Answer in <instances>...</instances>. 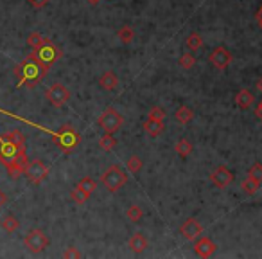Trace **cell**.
<instances>
[{
  "label": "cell",
  "instance_id": "30",
  "mask_svg": "<svg viewBox=\"0 0 262 259\" xmlns=\"http://www.w3.org/2000/svg\"><path fill=\"white\" fill-rule=\"evenodd\" d=\"M43 42H45V38H43L42 34H40V32H31V34L27 36V45H29V47H31L32 51L40 47V45H42Z\"/></svg>",
  "mask_w": 262,
  "mask_h": 259
},
{
  "label": "cell",
  "instance_id": "25",
  "mask_svg": "<svg viewBox=\"0 0 262 259\" xmlns=\"http://www.w3.org/2000/svg\"><path fill=\"white\" fill-rule=\"evenodd\" d=\"M185 45H187L189 51H198V49H201V45H203V38H201L199 32H192V34H189V38L185 40Z\"/></svg>",
  "mask_w": 262,
  "mask_h": 259
},
{
  "label": "cell",
  "instance_id": "37",
  "mask_svg": "<svg viewBox=\"0 0 262 259\" xmlns=\"http://www.w3.org/2000/svg\"><path fill=\"white\" fill-rule=\"evenodd\" d=\"M255 18H257L259 26H261V29H262V9H259L257 13H255Z\"/></svg>",
  "mask_w": 262,
  "mask_h": 259
},
{
  "label": "cell",
  "instance_id": "10",
  "mask_svg": "<svg viewBox=\"0 0 262 259\" xmlns=\"http://www.w3.org/2000/svg\"><path fill=\"white\" fill-rule=\"evenodd\" d=\"M209 59H210V63L214 65L215 69L217 70H225V69H228V65L232 63V53L228 51L226 47H215L212 53H210V56H209Z\"/></svg>",
  "mask_w": 262,
  "mask_h": 259
},
{
  "label": "cell",
  "instance_id": "27",
  "mask_svg": "<svg viewBox=\"0 0 262 259\" xmlns=\"http://www.w3.org/2000/svg\"><path fill=\"white\" fill-rule=\"evenodd\" d=\"M178 63H180V67H182V69L190 70L196 65V56L192 53H185V54H182V56H180Z\"/></svg>",
  "mask_w": 262,
  "mask_h": 259
},
{
  "label": "cell",
  "instance_id": "7",
  "mask_svg": "<svg viewBox=\"0 0 262 259\" xmlns=\"http://www.w3.org/2000/svg\"><path fill=\"white\" fill-rule=\"evenodd\" d=\"M97 124H99V128H103V132L113 133V132H117V130H121V126L124 124V117H122V114H119L115 108L110 106V108H106L99 115Z\"/></svg>",
  "mask_w": 262,
  "mask_h": 259
},
{
  "label": "cell",
  "instance_id": "38",
  "mask_svg": "<svg viewBox=\"0 0 262 259\" xmlns=\"http://www.w3.org/2000/svg\"><path fill=\"white\" fill-rule=\"evenodd\" d=\"M257 90H259V92H261V94H262V78L257 81Z\"/></svg>",
  "mask_w": 262,
  "mask_h": 259
},
{
  "label": "cell",
  "instance_id": "1",
  "mask_svg": "<svg viewBox=\"0 0 262 259\" xmlns=\"http://www.w3.org/2000/svg\"><path fill=\"white\" fill-rule=\"evenodd\" d=\"M29 162L26 155V146L13 143L4 135H0V164L4 166L11 180H18L24 174V168Z\"/></svg>",
  "mask_w": 262,
  "mask_h": 259
},
{
  "label": "cell",
  "instance_id": "32",
  "mask_svg": "<svg viewBox=\"0 0 262 259\" xmlns=\"http://www.w3.org/2000/svg\"><path fill=\"white\" fill-rule=\"evenodd\" d=\"M147 117L149 119H153V121H165V112H163V108H160V106H153L151 110H149V114H147Z\"/></svg>",
  "mask_w": 262,
  "mask_h": 259
},
{
  "label": "cell",
  "instance_id": "26",
  "mask_svg": "<svg viewBox=\"0 0 262 259\" xmlns=\"http://www.w3.org/2000/svg\"><path fill=\"white\" fill-rule=\"evenodd\" d=\"M126 218L130 220V222L133 223H138L144 218V211H142V207L138 205H130L126 211Z\"/></svg>",
  "mask_w": 262,
  "mask_h": 259
},
{
  "label": "cell",
  "instance_id": "11",
  "mask_svg": "<svg viewBox=\"0 0 262 259\" xmlns=\"http://www.w3.org/2000/svg\"><path fill=\"white\" fill-rule=\"evenodd\" d=\"M210 182L215 185V187H226V185H230L234 182V173H232L226 166H217L212 174H210Z\"/></svg>",
  "mask_w": 262,
  "mask_h": 259
},
{
  "label": "cell",
  "instance_id": "24",
  "mask_svg": "<svg viewBox=\"0 0 262 259\" xmlns=\"http://www.w3.org/2000/svg\"><path fill=\"white\" fill-rule=\"evenodd\" d=\"M117 36L121 40L122 43H131L135 40V31H133V27L130 26H122L119 31H117Z\"/></svg>",
  "mask_w": 262,
  "mask_h": 259
},
{
  "label": "cell",
  "instance_id": "33",
  "mask_svg": "<svg viewBox=\"0 0 262 259\" xmlns=\"http://www.w3.org/2000/svg\"><path fill=\"white\" fill-rule=\"evenodd\" d=\"M63 258L65 259H79L81 258V252H79L78 249H76V247H72V245H70V247H67V249H65V252H63Z\"/></svg>",
  "mask_w": 262,
  "mask_h": 259
},
{
  "label": "cell",
  "instance_id": "12",
  "mask_svg": "<svg viewBox=\"0 0 262 259\" xmlns=\"http://www.w3.org/2000/svg\"><path fill=\"white\" fill-rule=\"evenodd\" d=\"M180 232H182V236H183L185 239L196 241V238H199L201 232H203V225H201L196 218H187L183 222V225L180 227Z\"/></svg>",
  "mask_w": 262,
  "mask_h": 259
},
{
  "label": "cell",
  "instance_id": "3",
  "mask_svg": "<svg viewBox=\"0 0 262 259\" xmlns=\"http://www.w3.org/2000/svg\"><path fill=\"white\" fill-rule=\"evenodd\" d=\"M51 135H52V141H54V144H56V148L67 155L76 151L78 146L81 144V141H83L81 133H79L72 124H63L58 132H51Z\"/></svg>",
  "mask_w": 262,
  "mask_h": 259
},
{
  "label": "cell",
  "instance_id": "17",
  "mask_svg": "<svg viewBox=\"0 0 262 259\" xmlns=\"http://www.w3.org/2000/svg\"><path fill=\"white\" fill-rule=\"evenodd\" d=\"M255 103V99H253V94L250 92V90L246 88H242L239 94L236 95V105L241 108V110H248L250 106Z\"/></svg>",
  "mask_w": 262,
  "mask_h": 259
},
{
  "label": "cell",
  "instance_id": "13",
  "mask_svg": "<svg viewBox=\"0 0 262 259\" xmlns=\"http://www.w3.org/2000/svg\"><path fill=\"white\" fill-rule=\"evenodd\" d=\"M215 250H217V245H215L210 238L198 239L194 245V252L199 256V258H210V256L215 254Z\"/></svg>",
  "mask_w": 262,
  "mask_h": 259
},
{
  "label": "cell",
  "instance_id": "34",
  "mask_svg": "<svg viewBox=\"0 0 262 259\" xmlns=\"http://www.w3.org/2000/svg\"><path fill=\"white\" fill-rule=\"evenodd\" d=\"M27 2H29V5L34 7V9H42V7H45V5L49 4V0H27Z\"/></svg>",
  "mask_w": 262,
  "mask_h": 259
},
{
  "label": "cell",
  "instance_id": "6",
  "mask_svg": "<svg viewBox=\"0 0 262 259\" xmlns=\"http://www.w3.org/2000/svg\"><path fill=\"white\" fill-rule=\"evenodd\" d=\"M24 245H26V249L29 252L40 254V252H43L51 245V239H49V236L43 232L42 229H31L26 234V238H24Z\"/></svg>",
  "mask_w": 262,
  "mask_h": 259
},
{
  "label": "cell",
  "instance_id": "14",
  "mask_svg": "<svg viewBox=\"0 0 262 259\" xmlns=\"http://www.w3.org/2000/svg\"><path fill=\"white\" fill-rule=\"evenodd\" d=\"M117 85H119V78H117V74L113 72V70H106V72H103L99 78V86L103 90H106V92H111V90H115Z\"/></svg>",
  "mask_w": 262,
  "mask_h": 259
},
{
  "label": "cell",
  "instance_id": "22",
  "mask_svg": "<svg viewBox=\"0 0 262 259\" xmlns=\"http://www.w3.org/2000/svg\"><path fill=\"white\" fill-rule=\"evenodd\" d=\"M2 229H4L7 234H13V232H16V230L20 229V222H18V220H16L13 214H7V216L2 220Z\"/></svg>",
  "mask_w": 262,
  "mask_h": 259
},
{
  "label": "cell",
  "instance_id": "8",
  "mask_svg": "<svg viewBox=\"0 0 262 259\" xmlns=\"http://www.w3.org/2000/svg\"><path fill=\"white\" fill-rule=\"evenodd\" d=\"M24 174L27 176V180L34 185H40L43 180L47 178L49 174V168L47 164H43V160L40 159H34V160H29L24 168Z\"/></svg>",
  "mask_w": 262,
  "mask_h": 259
},
{
  "label": "cell",
  "instance_id": "2",
  "mask_svg": "<svg viewBox=\"0 0 262 259\" xmlns=\"http://www.w3.org/2000/svg\"><path fill=\"white\" fill-rule=\"evenodd\" d=\"M47 74V69L43 67L34 54H29L26 56V59L22 61L20 65L15 67V76H16V85L18 86H29V88H34L36 85L42 83V80Z\"/></svg>",
  "mask_w": 262,
  "mask_h": 259
},
{
  "label": "cell",
  "instance_id": "20",
  "mask_svg": "<svg viewBox=\"0 0 262 259\" xmlns=\"http://www.w3.org/2000/svg\"><path fill=\"white\" fill-rule=\"evenodd\" d=\"M70 198H72V201L76 203V205H84L86 201H88V198H90V195L88 193H84L81 187H74L72 191H70Z\"/></svg>",
  "mask_w": 262,
  "mask_h": 259
},
{
  "label": "cell",
  "instance_id": "23",
  "mask_svg": "<svg viewBox=\"0 0 262 259\" xmlns=\"http://www.w3.org/2000/svg\"><path fill=\"white\" fill-rule=\"evenodd\" d=\"M142 166H144V162H142V159L138 157V155H131L130 159L126 160V168L130 173L136 174L142 171Z\"/></svg>",
  "mask_w": 262,
  "mask_h": 259
},
{
  "label": "cell",
  "instance_id": "29",
  "mask_svg": "<svg viewBox=\"0 0 262 259\" xmlns=\"http://www.w3.org/2000/svg\"><path fill=\"white\" fill-rule=\"evenodd\" d=\"M241 187L244 189V193H246V195H255V193H257V191L261 189V184L248 176V178L244 180V182H242Z\"/></svg>",
  "mask_w": 262,
  "mask_h": 259
},
{
  "label": "cell",
  "instance_id": "5",
  "mask_svg": "<svg viewBox=\"0 0 262 259\" xmlns=\"http://www.w3.org/2000/svg\"><path fill=\"white\" fill-rule=\"evenodd\" d=\"M126 182H128V174L124 173V170L119 168L117 164L110 166L105 173L101 174V184L105 185L110 193H117L121 187L126 185Z\"/></svg>",
  "mask_w": 262,
  "mask_h": 259
},
{
  "label": "cell",
  "instance_id": "39",
  "mask_svg": "<svg viewBox=\"0 0 262 259\" xmlns=\"http://www.w3.org/2000/svg\"><path fill=\"white\" fill-rule=\"evenodd\" d=\"M86 2H88V4H92V5H95V4H99L101 0H86Z\"/></svg>",
  "mask_w": 262,
  "mask_h": 259
},
{
  "label": "cell",
  "instance_id": "19",
  "mask_svg": "<svg viewBox=\"0 0 262 259\" xmlns=\"http://www.w3.org/2000/svg\"><path fill=\"white\" fill-rule=\"evenodd\" d=\"M174 151H176L178 157L187 159V157L192 153V143H190L189 139H180L178 143L174 144Z\"/></svg>",
  "mask_w": 262,
  "mask_h": 259
},
{
  "label": "cell",
  "instance_id": "16",
  "mask_svg": "<svg viewBox=\"0 0 262 259\" xmlns=\"http://www.w3.org/2000/svg\"><path fill=\"white\" fill-rule=\"evenodd\" d=\"M147 245L149 243H147L146 236H142V234H138V232L133 234V236L130 238V241H128V247H130L135 254H142V252L147 249Z\"/></svg>",
  "mask_w": 262,
  "mask_h": 259
},
{
  "label": "cell",
  "instance_id": "31",
  "mask_svg": "<svg viewBox=\"0 0 262 259\" xmlns=\"http://www.w3.org/2000/svg\"><path fill=\"white\" fill-rule=\"evenodd\" d=\"M248 176L253 178L255 182H259V184H262V164L261 162H255V164L248 170Z\"/></svg>",
  "mask_w": 262,
  "mask_h": 259
},
{
  "label": "cell",
  "instance_id": "35",
  "mask_svg": "<svg viewBox=\"0 0 262 259\" xmlns=\"http://www.w3.org/2000/svg\"><path fill=\"white\" fill-rule=\"evenodd\" d=\"M255 115H257L259 119H261V121H262V101H261V103H259L257 106H255Z\"/></svg>",
  "mask_w": 262,
  "mask_h": 259
},
{
  "label": "cell",
  "instance_id": "40",
  "mask_svg": "<svg viewBox=\"0 0 262 259\" xmlns=\"http://www.w3.org/2000/svg\"><path fill=\"white\" fill-rule=\"evenodd\" d=\"M261 9H262V7H261Z\"/></svg>",
  "mask_w": 262,
  "mask_h": 259
},
{
  "label": "cell",
  "instance_id": "4",
  "mask_svg": "<svg viewBox=\"0 0 262 259\" xmlns=\"http://www.w3.org/2000/svg\"><path fill=\"white\" fill-rule=\"evenodd\" d=\"M32 54H34V58H36L47 70L51 69L61 56H63L61 49H59L54 42H51V40H45L40 47L32 51Z\"/></svg>",
  "mask_w": 262,
  "mask_h": 259
},
{
  "label": "cell",
  "instance_id": "15",
  "mask_svg": "<svg viewBox=\"0 0 262 259\" xmlns=\"http://www.w3.org/2000/svg\"><path fill=\"white\" fill-rule=\"evenodd\" d=\"M142 130L149 135V137H160L165 130L163 126V121H153V119H147L144 124H142Z\"/></svg>",
  "mask_w": 262,
  "mask_h": 259
},
{
  "label": "cell",
  "instance_id": "18",
  "mask_svg": "<svg viewBox=\"0 0 262 259\" xmlns=\"http://www.w3.org/2000/svg\"><path fill=\"white\" fill-rule=\"evenodd\" d=\"M174 119H176V122H180V124H189L192 119H194V112H192V108H189V106L182 105L176 110V114H174Z\"/></svg>",
  "mask_w": 262,
  "mask_h": 259
},
{
  "label": "cell",
  "instance_id": "36",
  "mask_svg": "<svg viewBox=\"0 0 262 259\" xmlns=\"http://www.w3.org/2000/svg\"><path fill=\"white\" fill-rule=\"evenodd\" d=\"M5 201H7V196H5V193L2 189H0V207L4 205Z\"/></svg>",
  "mask_w": 262,
  "mask_h": 259
},
{
  "label": "cell",
  "instance_id": "9",
  "mask_svg": "<svg viewBox=\"0 0 262 259\" xmlns=\"http://www.w3.org/2000/svg\"><path fill=\"white\" fill-rule=\"evenodd\" d=\"M45 99H47L52 106L59 108V106H63L65 103H68V99H70V92H68L67 86L61 85V83H52V85L47 88V92H45Z\"/></svg>",
  "mask_w": 262,
  "mask_h": 259
},
{
  "label": "cell",
  "instance_id": "28",
  "mask_svg": "<svg viewBox=\"0 0 262 259\" xmlns=\"http://www.w3.org/2000/svg\"><path fill=\"white\" fill-rule=\"evenodd\" d=\"M78 187H81V189L84 191V193H88V195H92L95 189H97V182H95L94 178H90V176H84V178H81L78 182Z\"/></svg>",
  "mask_w": 262,
  "mask_h": 259
},
{
  "label": "cell",
  "instance_id": "21",
  "mask_svg": "<svg viewBox=\"0 0 262 259\" xmlns=\"http://www.w3.org/2000/svg\"><path fill=\"white\" fill-rule=\"evenodd\" d=\"M117 146V141L113 137V133H105L103 137L99 139V148L103 151H113Z\"/></svg>",
  "mask_w": 262,
  "mask_h": 259
}]
</instances>
